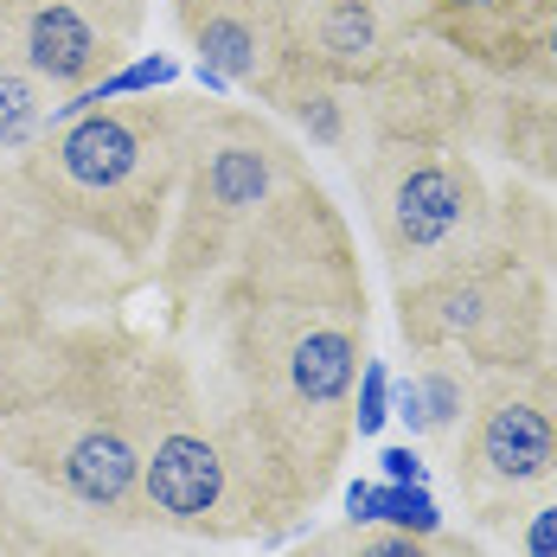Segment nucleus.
Returning a JSON list of instances; mask_svg holds the SVG:
<instances>
[{
    "label": "nucleus",
    "mask_w": 557,
    "mask_h": 557,
    "mask_svg": "<svg viewBox=\"0 0 557 557\" xmlns=\"http://www.w3.org/2000/svg\"><path fill=\"white\" fill-rule=\"evenodd\" d=\"M346 519L352 525H397V532H443L430 481H352L346 487Z\"/></svg>",
    "instance_id": "obj_20"
},
{
    "label": "nucleus",
    "mask_w": 557,
    "mask_h": 557,
    "mask_svg": "<svg viewBox=\"0 0 557 557\" xmlns=\"http://www.w3.org/2000/svg\"><path fill=\"white\" fill-rule=\"evenodd\" d=\"M481 141L506 154V168L532 186H557V97L545 90H512L487 77V115Z\"/></svg>",
    "instance_id": "obj_14"
},
{
    "label": "nucleus",
    "mask_w": 557,
    "mask_h": 557,
    "mask_svg": "<svg viewBox=\"0 0 557 557\" xmlns=\"http://www.w3.org/2000/svg\"><path fill=\"white\" fill-rule=\"evenodd\" d=\"M379 468H385V481H430V474H423V455H417L410 443L379 448Z\"/></svg>",
    "instance_id": "obj_24"
},
{
    "label": "nucleus",
    "mask_w": 557,
    "mask_h": 557,
    "mask_svg": "<svg viewBox=\"0 0 557 557\" xmlns=\"http://www.w3.org/2000/svg\"><path fill=\"white\" fill-rule=\"evenodd\" d=\"M0 557H39V532H33L26 512L13 506L7 481H0Z\"/></svg>",
    "instance_id": "obj_23"
},
{
    "label": "nucleus",
    "mask_w": 557,
    "mask_h": 557,
    "mask_svg": "<svg viewBox=\"0 0 557 557\" xmlns=\"http://www.w3.org/2000/svg\"><path fill=\"white\" fill-rule=\"evenodd\" d=\"M474 385L481 372H468L461 359H423L410 379H391V417H404L417 443L455 448L474 410Z\"/></svg>",
    "instance_id": "obj_15"
},
{
    "label": "nucleus",
    "mask_w": 557,
    "mask_h": 557,
    "mask_svg": "<svg viewBox=\"0 0 557 557\" xmlns=\"http://www.w3.org/2000/svg\"><path fill=\"white\" fill-rule=\"evenodd\" d=\"M455 461V494L474 525L500 532L539 487L557 481V366L539 359L525 372H487L474 385V410Z\"/></svg>",
    "instance_id": "obj_7"
},
{
    "label": "nucleus",
    "mask_w": 557,
    "mask_h": 557,
    "mask_svg": "<svg viewBox=\"0 0 557 557\" xmlns=\"http://www.w3.org/2000/svg\"><path fill=\"white\" fill-rule=\"evenodd\" d=\"M487 115V77L448 52L443 39H417L379 77L359 84L366 141H423V148H474Z\"/></svg>",
    "instance_id": "obj_8"
},
{
    "label": "nucleus",
    "mask_w": 557,
    "mask_h": 557,
    "mask_svg": "<svg viewBox=\"0 0 557 557\" xmlns=\"http://www.w3.org/2000/svg\"><path fill=\"white\" fill-rule=\"evenodd\" d=\"M359 206L391 282L430 276L443 263L481 257L500 244V206L487 173L468 148H423V141H366L352 154Z\"/></svg>",
    "instance_id": "obj_5"
},
{
    "label": "nucleus",
    "mask_w": 557,
    "mask_h": 557,
    "mask_svg": "<svg viewBox=\"0 0 557 557\" xmlns=\"http://www.w3.org/2000/svg\"><path fill=\"white\" fill-rule=\"evenodd\" d=\"M500 532L519 545V557H557V481L552 487H539L532 500L506 519Z\"/></svg>",
    "instance_id": "obj_21"
},
{
    "label": "nucleus",
    "mask_w": 557,
    "mask_h": 557,
    "mask_svg": "<svg viewBox=\"0 0 557 557\" xmlns=\"http://www.w3.org/2000/svg\"><path fill=\"white\" fill-rule=\"evenodd\" d=\"M430 7L436 0H276L282 58L339 90H359L430 33Z\"/></svg>",
    "instance_id": "obj_9"
},
{
    "label": "nucleus",
    "mask_w": 557,
    "mask_h": 557,
    "mask_svg": "<svg viewBox=\"0 0 557 557\" xmlns=\"http://www.w3.org/2000/svg\"><path fill=\"white\" fill-rule=\"evenodd\" d=\"M314 173L301 148L270 115L244 103H193L186 110V173L173 199L168 237L154 257V276L180 314H193L212 282L231 270V257L250 244V231L276 212L295 186Z\"/></svg>",
    "instance_id": "obj_4"
},
{
    "label": "nucleus",
    "mask_w": 557,
    "mask_h": 557,
    "mask_svg": "<svg viewBox=\"0 0 557 557\" xmlns=\"http://www.w3.org/2000/svg\"><path fill=\"white\" fill-rule=\"evenodd\" d=\"M135 352L141 339L90 321H52L0 346V461L103 525H135Z\"/></svg>",
    "instance_id": "obj_1"
},
{
    "label": "nucleus",
    "mask_w": 557,
    "mask_h": 557,
    "mask_svg": "<svg viewBox=\"0 0 557 557\" xmlns=\"http://www.w3.org/2000/svg\"><path fill=\"white\" fill-rule=\"evenodd\" d=\"M430 39L461 64L512 90L557 97V0H481V7H430Z\"/></svg>",
    "instance_id": "obj_12"
},
{
    "label": "nucleus",
    "mask_w": 557,
    "mask_h": 557,
    "mask_svg": "<svg viewBox=\"0 0 557 557\" xmlns=\"http://www.w3.org/2000/svg\"><path fill=\"white\" fill-rule=\"evenodd\" d=\"M288 557H487V552L461 532H397V525H352L346 519L334 532H314Z\"/></svg>",
    "instance_id": "obj_17"
},
{
    "label": "nucleus",
    "mask_w": 557,
    "mask_h": 557,
    "mask_svg": "<svg viewBox=\"0 0 557 557\" xmlns=\"http://www.w3.org/2000/svg\"><path fill=\"white\" fill-rule=\"evenodd\" d=\"M173 20L186 46L199 52V84L212 97L263 90V77L282 64L276 0H173Z\"/></svg>",
    "instance_id": "obj_13"
},
{
    "label": "nucleus",
    "mask_w": 557,
    "mask_h": 557,
    "mask_svg": "<svg viewBox=\"0 0 557 557\" xmlns=\"http://www.w3.org/2000/svg\"><path fill=\"white\" fill-rule=\"evenodd\" d=\"M494 206H500V244L512 257H525L539 276H557V206L532 186V180H519V186H506L494 193Z\"/></svg>",
    "instance_id": "obj_19"
},
{
    "label": "nucleus",
    "mask_w": 557,
    "mask_h": 557,
    "mask_svg": "<svg viewBox=\"0 0 557 557\" xmlns=\"http://www.w3.org/2000/svg\"><path fill=\"white\" fill-rule=\"evenodd\" d=\"M77 288V237L33 199V186L0 168V346L58 321Z\"/></svg>",
    "instance_id": "obj_11"
},
{
    "label": "nucleus",
    "mask_w": 557,
    "mask_h": 557,
    "mask_svg": "<svg viewBox=\"0 0 557 557\" xmlns=\"http://www.w3.org/2000/svg\"><path fill=\"white\" fill-rule=\"evenodd\" d=\"M391 423V366L385 359H366L359 391H352V436H379Z\"/></svg>",
    "instance_id": "obj_22"
},
{
    "label": "nucleus",
    "mask_w": 557,
    "mask_h": 557,
    "mask_svg": "<svg viewBox=\"0 0 557 557\" xmlns=\"http://www.w3.org/2000/svg\"><path fill=\"white\" fill-rule=\"evenodd\" d=\"M346 97L352 90H339V84L301 71V64H288V58L263 77V90H257V103H270L276 115H288L295 128H308V141H321L334 154H352L359 148V128H352L359 122V103H346Z\"/></svg>",
    "instance_id": "obj_16"
},
{
    "label": "nucleus",
    "mask_w": 557,
    "mask_h": 557,
    "mask_svg": "<svg viewBox=\"0 0 557 557\" xmlns=\"http://www.w3.org/2000/svg\"><path fill=\"white\" fill-rule=\"evenodd\" d=\"M58 115V90L0 39V161L13 168Z\"/></svg>",
    "instance_id": "obj_18"
},
{
    "label": "nucleus",
    "mask_w": 557,
    "mask_h": 557,
    "mask_svg": "<svg viewBox=\"0 0 557 557\" xmlns=\"http://www.w3.org/2000/svg\"><path fill=\"white\" fill-rule=\"evenodd\" d=\"M148 0H0V39L26 58L58 97L90 90L135 52Z\"/></svg>",
    "instance_id": "obj_10"
},
{
    "label": "nucleus",
    "mask_w": 557,
    "mask_h": 557,
    "mask_svg": "<svg viewBox=\"0 0 557 557\" xmlns=\"http://www.w3.org/2000/svg\"><path fill=\"white\" fill-rule=\"evenodd\" d=\"M135 423H141V487L135 525H161L180 539H282L314 500L295 487L263 430L231 404L224 385H206L186 352H135Z\"/></svg>",
    "instance_id": "obj_2"
},
{
    "label": "nucleus",
    "mask_w": 557,
    "mask_h": 557,
    "mask_svg": "<svg viewBox=\"0 0 557 557\" xmlns=\"http://www.w3.org/2000/svg\"><path fill=\"white\" fill-rule=\"evenodd\" d=\"M397 334L417 359H461L468 372H525L552 339V276L506 244L397 282Z\"/></svg>",
    "instance_id": "obj_6"
},
{
    "label": "nucleus",
    "mask_w": 557,
    "mask_h": 557,
    "mask_svg": "<svg viewBox=\"0 0 557 557\" xmlns=\"http://www.w3.org/2000/svg\"><path fill=\"white\" fill-rule=\"evenodd\" d=\"M39 557H103L97 545H77V539H52V545H39Z\"/></svg>",
    "instance_id": "obj_25"
},
{
    "label": "nucleus",
    "mask_w": 557,
    "mask_h": 557,
    "mask_svg": "<svg viewBox=\"0 0 557 557\" xmlns=\"http://www.w3.org/2000/svg\"><path fill=\"white\" fill-rule=\"evenodd\" d=\"M186 110L168 90L115 97L97 110L52 122L13 173L77 244L110 250L115 263L141 270L161 257L180 173H186Z\"/></svg>",
    "instance_id": "obj_3"
}]
</instances>
